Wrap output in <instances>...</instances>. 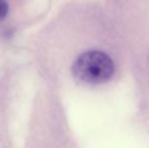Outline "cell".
Segmentation results:
<instances>
[{"label":"cell","instance_id":"obj_1","mask_svg":"<svg viewBox=\"0 0 149 148\" xmlns=\"http://www.w3.org/2000/svg\"><path fill=\"white\" fill-rule=\"evenodd\" d=\"M114 71L113 60L100 51H88L81 54L72 66V74L75 79L89 84L106 82L113 76Z\"/></svg>","mask_w":149,"mask_h":148},{"label":"cell","instance_id":"obj_2","mask_svg":"<svg viewBox=\"0 0 149 148\" xmlns=\"http://www.w3.org/2000/svg\"><path fill=\"white\" fill-rule=\"evenodd\" d=\"M8 13V4L5 0H0V20H2Z\"/></svg>","mask_w":149,"mask_h":148}]
</instances>
